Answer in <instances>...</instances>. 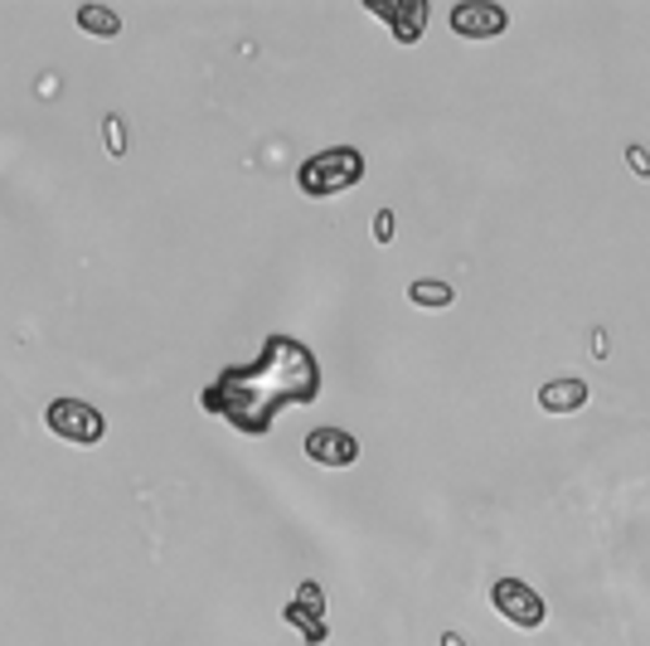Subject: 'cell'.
Masks as SVG:
<instances>
[{
	"label": "cell",
	"mask_w": 650,
	"mask_h": 646,
	"mask_svg": "<svg viewBox=\"0 0 650 646\" xmlns=\"http://www.w3.org/2000/svg\"><path fill=\"white\" fill-rule=\"evenodd\" d=\"M325 389L321 360L307 340L297 336H267L258 350V360L234 364L214 384L199 389V409L224 419L234 433L262 437L272 433L282 409H307Z\"/></svg>",
	"instance_id": "cell-1"
},
{
	"label": "cell",
	"mask_w": 650,
	"mask_h": 646,
	"mask_svg": "<svg viewBox=\"0 0 650 646\" xmlns=\"http://www.w3.org/2000/svg\"><path fill=\"white\" fill-rule=\"evenodd\" d=\"M364 181V151L360 146H330V151H316L301 161L297 171V190L307 200H330V195H345Z\"/></svg>",
	"instance_id": "cell-2"
},
{
	"label": "cell",
	"mask_w": 650,
	"mask_h": 646,
	"mask_svg": "<svg viewBox=\"0 0 650 646\" xmlns=\"http://www.w3.org/2000/svg\"><path fill=\"white\" fill-rule=\"evenodd\" d=\"M282 622L307 646H325V637H330V608H325V588L316 579L297 583V593H291L287 608H282Z\"/></svg>",
	"instance_id": "cell-3"
},
{
	"label": "cell",
	"mask_w": 650,
	"mask_h": 646,
	"mask_svg": "<svg viewBox=\"0 0 650 646\" xmlns=\"http://www.w3.org/2000/svg\"><path fill=\"white\" fill-rule=\"evenodd\" d=\"M45 428L64 443H78V447H98L108 437V419H102L92 403L83 399H54L45 409Z\"/></svg>",
	"instance_id": "cell-4"
},
{
	"label": "cell",
	"mask_w": 650,
	"mask_h": 646,
	"mask_svg": "<svg viewBox=\"0 0 650 646\" xmlns=\"http://www.w3.org/2000/svg\"><path fill=\"white\" fill-rule=\"evenodd\" d=\"M490 602H496V612L510 622V628L520 632H539L543 618H549V608H543V598L529 588L524 579H496V588H490Z\"/></svg>",
	"instance_id": "cell-5"
},
{
	"label": "cell",
	"mask_w": 650,
	"mask_h": 646,
	"mask_svg": "<svg viewBox=\"0 0 650 646\" xmlns=\"http://www.w3.org/2000/svg\"><path fill=\"white\" fill-rule=\"evenodd\" d=\"M452 29L461 39H500L510 25V15L496 5V0H461V5H452Z\"/></svg>",
	"instance_id": "cell-6"
},
{
	"label": "cell",
	"mask_w": 650,
	"mask_h": 646,
	"mask_svg": "<svg viewBox=\"0 0 650 646\" xmlns=\"http://www.w3.org/2000/svg\"><path fill=\"white\" fill-rule=\"evenodd\" d=\"M307 457L316 467H330V472H345V467L360 462V437L345 428H311L307 433Z\"/></svg>",
	"instance_id": "cell-7"
},
{
	"label": "cell",
	"mask_w": 650,
	"mask_h": 646,
	"mask_svg": "<svg viewBox=\"0 0 650 646\" xmlns=\"http://www.w3.org/2000/svg\"><path fill=\"white\" fill-rule=\"evenodd\" d=\"M364 10H370V15H379V20H389V29H393L398 45H417V39H423V29H427V15H433L423 0H408V5H389V0H364Z\"/></svg>",
	"instance_id": "cell-8"
},
{
	"label": "cell",
	"mask_w": 650,
	"mask_h": 646,
	"mask_svg": "<svg viewBox=\"0 0 650 646\" xmlns=\"http://www.w3.org/2000/svg\"><path fill=\"white\" fill-rule=\"evenodd\" d=\"M539 403L543 413H578L587 403V384L578 380V374H563V380H549L539 389Z\"/></svg>",
	"instance_id": "cell-9"
},
{
	"label": "cell",
	"mask_w": 650,
	"mask_h": 646,
	"mask_svg": "<svg viewBox=\"0 0 650 646\" xmlns=\"http://www.w3.org/2000/svg\"><path fill=\"white\" fill-rule=\"evenodd\" d=\"M408 301H413L417 311H447L457 301L452 283H442V277H413L408 283Z\"/></svg>",
	"instance_id": "cell-10"
},
{
	"label": "cell",
	"mask_w": 650,
	"mask_h": 646,
	"mask_svg": "<svg viewBox=\"0 0 650 646\" xmlns=\"http://www.w3.org/2000/svg\"><path fill=\"white\" fill-rule=\"evenodd\" d=\"M78 29L92 39H117L122 35V15L108 5H78Z\"/></svg>",
	"instance_id": "cell-11"
},
{
	"label": "cell",
	"mask_w": 650,
	"mask_h": 646,
	"mask_svg": "<svg viewBox=\"0 0 650 646\" xmlns=\"http://www.w3.org/2000/svg\"><path fill=\"white\" fill-rule=\"evenodd\" d=\"M108 151H112V161H122V156H127V132H122V117H117V112L108 117Z\"/></svg>",
	"instance_id": "cell-12"
},
{
	"label": "cell",
	"mask_w": 650,
	"mask_h": 646,
	"mask_svg": "<svg viewBox=\"0 0 650 646\" xmlns=\"http://www.w3.org/2000/svg\"><path fill=\"white\" fill-rule=\"evenodd\" d=\"M626 165H632L641 181H650V151H646V146H636V141L626 146Z\"/></svg>",
	"instance_id": "cell-13"
},
{
	"label": "cell",
	"mask_w": 650,
	"mask_h": 646,
	"mask_svg": "<svg viewBox=\"0 0 650 646\" xmlns=\"http://www.w3.org/2000/svg\"><path fill=\"white\" fill-rule=\"evenodd\" d=\"M374 238H379V244H393V214L389 210L374 214Z\"/></svg>",
	"instance_id": "cell-14"
},
{
	"label": "cell",
	"mask_w": 650,
	"mask_h": 646,
	"mask_svg": "<svg viewBox=\"0 0 650 646\" xmlns=\"http://www.w3.org/2000/svg\"><path fill=\"white\" fill-rule=\"evenodd\" d=\"M442 646H466V637H457V632H442Z\"/></svg>",
	"instance_id": "cell-15"
}]
</instances>
